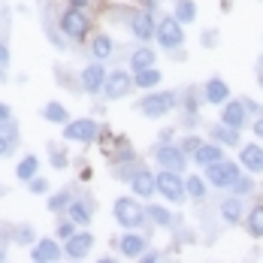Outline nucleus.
Here are the masks:
<instances>
[{"instance_id":"25","label":"nucleus","mask_w":263,"mask_h":263,"mask_svg":"<svg viewBox=\"0 0 263 263\" xmlns=\"http://www.w3.org/2000/svg\"><path fill=\"white\" fill-rule=\"evenodd\" d=\"M155 61H158V52H152V46H139V49L130 54V70L133 73L148 70V67H155Z\"/></svg>"},{"instance_id":"20","label":"nucleus","mask_w":263,"mask_h":263,"mask_svg":"<svg viewBox=\"0 0 263 263\" xmlns=\"http://www.w3.org/2000/svg\"><path fill=\"white\" fill-rule=\"evenodd\" d=\"M209 139H215V142L224 145V148H239V145H242V130H233V127L215 121V124H209Z\"/></svg>"},{"instance_id":"32","label":"nucleus","mask_w":263,"mask_h":263,"mask_svg":"<svg viewBox=\"0 0 263 263\" xmlns=\"http://www.w3.org/2000/svg\"><path fill=\"white\" fill-rule=\"evenodd\" d=\"M36 170H40V158H36V155H27V158L18 160L15 176H18V182H30V179L36 176Z\"/></svg>"},{"instance_id":"23","label":"nucleus","mask_w":263,"mask_h":263,"mask_svg":"<svg viewBox=\"0 0 263 263\" xmlns=\"http://www.w3.org/2000/svg\"><path fill=\"white\" fill-rule=\"evenodd\" d=\"M209 187H212V184L206 182V176H197V173H191V176L184 179L187 200H194V203H206V197H209Z\"/></svg>"},{"instance_id":"1","label":"nucleus","mask_w":263,"mask_h":263,"mask_svg":"<svg viewBox=\"0 0 263 263\" xmlns=\"http://www.w3.org/2000/svg\"><path fill=\"white\" fill-rule=\"evenodd\" d=\"M203 176H206V182H209L212 187L230 191L233 182L242 176V166H239V160L221 158V160H215V163H209V166H203Z\"/></svg>"},{"instance_id":"10","label":"nucleus","mask_w":263,"mask_h":263,"mask_svg":"<svg viewBox=\"0 0 263 263\" xmlns=\"http://www.w3.org/2000/svg\"><path fill=\"white\" fill-rule=\"evenodd\" d=\"M100 133V124L94 118H76L64 124V139L67 142H94Z\"/></svg>"},{"instance_id":"33","label":"nucleus","mask_w":263,"mask_h":263,"mask_svg":"<svg viewBox=\"0 0 263 263\" xmlns=\"http://www.w3.org/2000/svg\"><path fill=\"white\" fill-rule=\"evenodd\" d=\"M73 203V197H70V191H58L54 197H49V212H64L67 206Z\"/></svg>"},{"instance_id":"7","label":"nucleus","mask_w":263,"mask_h":263,"mask_svg":"<svg viewBox=\"0 0 263 263\" xmlns=\"http://www.w3.org/2000/svg\"><path fill=\"white\" fill-rule=\"evenodd\" d=\"M88 30H91V18L82 12L79 6H70V9L61 15V33H64L67 40H85Z\"/></svg>"},{"instance_id":"11","label":"nucleus","mask_w":263,"mask_h":263,"mask_svg":"<svg viewBox=\"0 0 263 263\" xmlns=\"http://www.w3.org/2000/svg\"><path fill=\"white\" fill-rule=\"evenodd\" d=\"M221 124H227V127H233V130H245V127H251V115H248V109L242 100H227V103L221 106V118H218Z\"/></svg>"},{"instance_id":"28","label":"nucleus","mask_w":263,"mask_h":263,"mask_svg":"<svg viewBox=\"0 0 263 263\" xmlns=\"http://www.w3.org/2000/svg\"><path fill=\"white\" fill-rule=\"evenodd\" d=\"M173 15H176L182 25H194V22H197V3H194V0H176V3H173Z\"/></svg>"},{"instance_id":"47","label":"nucleus","mask_w":263,"mask_h":263,"mask_svg":"<svg viewBox=\"0 0 263 263\" xmlns=\"http://www.w3.org/2000/svg\"><path fill=\"white\" fill-rule=\"evenodd\" d=\"M257 85H260V91H263V70H257Z\"/></svg>"},{"instance_id":"13","label":"nucleus","mask_w":263,"mask_h":263,"mask_svg":"<svg viewBox=\"0 0 263 263\" xmlns=\"http://www.w3.org/2000/svg\"><path fill=\"white\" fill-rule=\"evenodd\" d=\"M230 97H233V91H230V85L221 79V76H209V79H206V85H203V103L221 109Z\"/></svg>"},{"instance_id":"36","label":"nucleus","mask_w":263,"mask_h":263,"mask_svg":"<svg viewBox=\"0 0 263 263\" xmlns=\"http://www.w3.org/2000/svg\"><path fill=\"white\" fill-rule=\"evenodd\" d=\"M0 133H3V136H6V139L12 142V145L18 142V127L12 124V118H6V121H0Z\"/></svg>"},{"instance_id":"37","label":"nucleus","mask_w":263,"mask_h":263,"mask_svg":"<svg viewBox=\"0 0 263 263\" xmlns=\"http://www.w3.org/2000/svg\"><path fill=\"white\" fill-rule=\"evenodd\" d=\"M6 70H9V46L6 40H0V82L6 79Z\"/></svg>"},{"instance_id":"16","label":"nucleus","mask_w":263,"mask_h":263,"mask_svg":"<svg viewBox=\"0 0 263 263\" xmlns=\"http://www.w3.org/2000/svg\"><path fill=\"white\" fill-rule=\"evenodd\" d=\"M218 218L227 224V227H236L242 224V218H245V197H224L221 200V206H218Z\"/></svg>"},{"instance_id":"19","label":"nucleus","mask_w":263,"mask_h":263,"mask_svg":"<svg viewBox=\"0 0 263 263\" xmlns=\"http://www.w3.org/2000/svg\"><path fill=\"white\" fill-rule=\"evenodd\" d=\"M30 257L36 263H54L64 257V248L54 242V239H36L33 248H30Z\"/></svg>"},{"instance_id":"49","label":"nucleus","mask_w":263,"mask_h":263,"mask_svg":"<svg viewBox=\"0 0 263 263\" xmlns=\"http://www.w3.org/2000/svg\"><path fill=\"white\" fill-rule=\"evenodd\" d=\"M3 257H6V254H3V248H0V260H3Z\"/></svg>"},{"instance_id":"8","label":"nucleus","mask_w":263,"mask_h":263,"mask_svg":"<svg viewBox=\"0 0 263 263\" xmlns=\"http://www.w3.org/2000/svg\"><path fill=\"white\" fill-rule=\"evenodd\" d=\"M236 160L239 166L251 176H263V142L254 139V142H242L236 148Z\"/></svg>"},{"instance_id":"5","label":"nucleus","mask_w":263,"mask_h":263,"mask_svg":"<svg viewBox=\"0 0 263 263\" xmlns=\"http://www.w3.org/2000/svg\"><path fill=\"white\" fill-rule=\"evenodd\" d=\"M155 160H158L160 170L184 173V170H187V163H191V155L184 152L179 142H158V145H155Z\"/></svg>"},{"instance_id":"35","label":"nucleus","mask_w":263,"mask_h":263,"mask_svg":"<svg viewBox=\"0 0 263 263\" xmlns=\"http://www.w3.org/2000/svg\"><path fill=\"white\" fill-rule=\"evenodd\" d=\"M221 43V33H218V27H209V30H203V36H200V46H206V49H215Z\"/></svg>"},{"instance_id":"27","label":"nucleus","mask_w":263,"mask_h":263,"mask_svg":"<svg viewBox=\"0 0 263 263\" xmlns=\"http://www.w3.org/2000/svg\"><path fill=\"white\" fill-rule=\"evenodd\" d=\"M145 218L152 221V224H158V227H173V212L166 209V206H160V203H148L145 206Z\"/></svg>"},{"instance_id":"22","label":"nucleus","mask_w":263,"mask_h":263,"mask_svg":"<svg viewBox=\"0 0 263 263\" xmlns=\"http://www.w3.org/2000/svg\"><path fill=\"white\" fill-rule=\"evenodd\" d=\"M91 212H94V203L88 197H76L70 206H67V218L76 221V227H88L91 224Z\"/></svg>"},{"instance_id":"21","label":"nucleus","mask_w":263,"mask_h":263,"mask_svg":"<svg viewBox=\"0 0 263 263\" xmlns=\"http://www.w3.org/2000/svg\"><path fill=\"white\" fill-rule=\"evenodd\" d=\"M227 158V148L224 145H218L215 139H209V142H203L194 155H191V160L197 163V166H209V163H215V160Z\"/></svg>"},{"instance_id":"50","label":"nucleus","mask_w":263,"mask_h":263,"mask_svg":"<svg viewBox=\"0 0 263 263\" xmlns=\"http://www.w3.org/2000/svg\"><path fill=\"white\" fill-rule=\"evenodd\" d=\"M260 194H263V182H260Z\"/></svg>"},{"instance_id":"3","label":"nucleus","mask_w":263,"mask_h":263,"mask_svg":"<svg viewBox=\"0 0 263 263\" xmlns=\"http://www.w3.org/2000/svg\"><path fill=\"white\" fill-rule=\"evenodd\" d=\"M155 40L163 52H179L184 46V25L176 18V15H163L158 22V30H155Z\"/></svg>"},{"instance_id":"4","label":"nucleus","mask_w":263,"mask_h":263,"mask_svg":"<svg viewBox=\"0 0 263 263\" xmlns=\"http://www.w3.org/2000/svg\"><path fill=\"white\" fill-rule=\"evenodd\" d=\"M112 215L115 221L124 227V230H139L148 218H145V206H139L133 197H118L115 206H112Z\"/></svg>"},{"instance_id":"44","label":"nucleus","mask_w":263,"mask_h":263,"mask_svg":"<svg viewBox=\"0 0 263 263\" xmlns=\"http://www.w3.org/2000/svg\"><path fill=\"white\" fill-rule=\"evenodd\" d=\"M9 152H12V142H9V139H6V136L0 133V158H6Z\"/></svg>"},{"instance_id":"42","label":"nucleus","mask_w":263,"mask_h":263,"mask_svg":"<svg viewBox=\"0 0 263 263\" xmlns=\"http://www.w3.org/2000/svg\"><path fill=\"white\" fill-rule=\"evenodd\" d=\"M251 133H254V139L263 142V112L257 115V118H251Z\"/></svg>"},{"instance_id":"39","label":"nucleus","mask_w":263,"mask_h":263,"mask_svg":"<svg viewBox=\"0 0 263 263\" xmlns=\"http://www.w3.org/2000/svg\"><path fill=\"white\" fill-rule=\"evenodd\" d=\"M49 158H52V163L58 166V170H64V166H67V155H64L58 145H52V148H49Z\"/></svg>"},{"instance_id":"43","label":"nucleus","mask_w":263,"mask_h":263,"mask_svg":"<svg viewBox=\"0 0 263 263\" xmlns=\"http://www.w3.org/2000/svg\"><path fill=\"white\" fill-rule=\"evenodd\" d=\"M15 239H18V242H25V245H30V242H36V239H33V230H30V227H18V233H15Z\"/></svg>"},{"instance_id":"14","label":"nucleus","mask_w":263,"mask_h":263,"mask_svg":"<svg viewBox=\"0 0 263 263\" xmlns=\"http://www.w3.org/2000/svg\"><path fill=\"white\" fill-rule=\"evenodd\" d=\"M130 191L133 197H145V200L155 197L158 194V173H152L148 166H139L130 179Z\"/></svg>"},{"instance_id":"18","label":"nucleus","mask_w":263,"mask_h":263,"mask_svg":"<svg viewBox=\"0 0 263 263\" xmlns=\"http://www.w3.org/2000/svg\"><path fill=\"white\" fill-rule=\"evenodd\" d=\"M118 251L124 257H130V260H139L148 251V239L142 236V233H136V230H127L124 236L118 239Z\"/></svg>"},{"instance_id":"38","label":"nucleus","mask_w":263,"mask_h":263,"mask_svg":"<svg viewBox=\"0 0 263 263\" xmlns=\"http://www.w3.org/2000/svg\"><path fill=\"white\" fill-rule=\"evenodd\" d=\"M73 233H76V221H70V218H67V221H61V224H58V239H70Z\"/></svg>"},{"instance_id":"48","label":"nucleus","mask_w":263,"mask_h":263,"mask_svg":"<svg viewBox=\"0 0 263 263\" xmlns=\"http://www.w3.org/2000/svg\"><path fill=\"white\" fill-rule=\"evenodd\" d=\"M257 70H263V54L257 58Z\"/></svg>"},{"instance_id":"40","label":"nucleus","mask_w":263,"mask_h":263,"mask_svg":"<svg viewBox=\"0 0 263 263\" xmlns=\"http://www.w3.org/2000/svg\"><path fill=\"white\" fill-rule=\"evenodd\" d=\"M242 103H245V109H248V115H251V118H257V115L263 112V106L257 103V100H251V97H242Z\"/></svg>"},{"instance_id":"46","label":"nucleus","mask_w":263,"mask_h":263,"mask_svg":"<svg viewBox=\"0 0 263 263\" xmlns=\"http://www.w3.org/2000/svg\"><path fill=\"white\" fill-rule=\"evenodd\" d=\"M70 6H79V9H85V6H88V0H70Z\"/></svg>"},{"instance_id":"29","label":"nucleus","mask_w":263,"mask_h":263,"mask_svg":"<svg viewBox=\"0 0 263 263\" xmlns=\"http://www.w3.org/2000/svg\"><path fill=\"white\" fill-rule=\"evenodd\" d=\"M43 118H46L49 124H67V121H70V112L58 103V100H49V103L43 106Z\"/></svg>"},{"instance_id":"15","label":"nucleus","mask_w":263,"mask_h":263,"mask_svg":"<svg viewBox=\"0 0 263 263\" xmlns=\"http://www.w3.org/2000/svg\"><path fill=\"white\" fill-rule=\"evenodd\" d=\"M106 76H109V70L103 67V61H94V64H88L85 70H82V88L88 91V94H100L103 91V85H106Z\"/></svg>"},{"instance_id":"45","label":"nucleus","mask_w":263,"mask_h":263,"mask_svg":"<svg viewBox=\"0 0 263 263\" xmlns=\"http://www.w3.org/2000/svg\"><path fill=\"white\" fill-rule=\"evenodd\" d=\"M6 118H9V106L0 103V121H6Z\"/></svg>"},{"instance_id":"9","label":"nucleus","mask_w":263,"mask_h":263,"mask_svg":"<svg viewBox=\"0 0 263 263\" xmlns=\"http://www.w3.org/2000/svg\"><path fill=\"white\" fill-rule=\"evenodd\" d=\"M133 88H136V82H133V70H112V73L106 76L103 94H106V100H121V97L130 94Z\"/></svg>"},{"instance_id":"12","label":"nucleus","mask_w":263,"mask_h":263,"mask_svg":"<svg viewBox=\"0 0 263 263\" xmlns=\"http://www.w3.org/2000/svg\"><path fill=\"white\" fill-rule=\"evenodd\" d=\"M155 30H158V22H155V15H152V9H136L130 12V33L139 40V43H152L155 40Z\"/></svg>"},{"instance_id":"34","label":"nucleus","mask_w":263,"mask_h":263,"mask_svg":"<svg viewBox=\"0 0 263 263\" xmlns=\"http://www.w3.org/2000/svg\"><path fill=\"white\" fill-rule=\"evenodd\" d=\"M179 145H182L187 155H194V152L203 145V136H200V133H187V136H182V139H179Z\"/></svg>"},{"instance_id":"6","label":"nucleus","mask_w":263,"mask_h":263,"mask_svg":"<svg viewBox=\"0 0 263 263\" xmlns=\"http://www.w3.org/2000/svg\"><path fill=\"white\" fill-rule=\"evenodd\" d=\"M158 194L173 203V206H182L187 200V191H184V179L182 173H173V170H160L158 173Z\"/></svg>"},{"instance_id":"2","label":"nucleus","mask_w":263,"mask_h":263,"mask_svg":"<svg viewBox=\"0 0 263 263\" xmlns=\"http://www.w3.org/2000/svg\"><path fill=\"white\" fill-rule=\"evenodd\" d=\"M179 106V94L176 91H148L139 103H136V109L145 115V118H163V115H170L173 109Z\"/></svg>"},{"instance_id":"41","label":"nucleus","mask_w":263,"mask_h":263,"mask_svg":"<svg viewBox=\"0 0 263 263\" xmlns=\"http://www.w3.org/2000/svg\"><path fill=\"white\" fill-rule=\"evenodd\" d=\"M27 184H30V191H33V194H46V191H49V182H46V179H36V176H33Z\"/></svg>"},{"instance_id":"24","label":"nucleus","mask_w":263,"mask_h":263,"mask_svg":"<svg viewBox=\"0 0 263 263\" xmlns=\"http://www.w3.org/2000/svg\"><path fill=\"white\" fill-rule=\"evenodd\" d=\"M242 224H245V233H248L251 239H263V200L254 203L251 209L245 212Z\"/></svg>"},{"instance_id":"31","label":"nucleus","mask_w":263,"mask_h":263,"mask_svg":"<svg viewBox=\"0 0 263 263\" xmlns=\"http://www.w3.org/2000/svg\"><path fill=\"white\" fill-rule=\"evenodd\" d=\"M112 36L109 33H97L94 40H91V54H94V61H106L109 54H112Z\"/></svg>"},{"instance_id":"17","label":"nucleus","mask_w":263,"mask_h":263,"mask_svg":"<svg viewBox=\"0 0 263 263\" xmlns=\"http://www.w3.org/2000/svg\"><path fill=\"white\" fill-rule=\"evenodd\" d=\"M91 245H94V236L88 230H79V233H73L70 239H64V257L82 260V257L91 254Z\"/></svg>"},{"instance_id":"26","label":"nucleus","mask_w":263,"mask_h":263,"mask_svg":"<svg viewBox=\"0 0 263 263\" xmlns=\"http://www.w3.org/2000/svg\"><path fill=\"white\" fill-rule=\"evenodd\" d=\"M133 82H136V88H142V91H152V88H158L160 82H163V73H160L158 67H148V70H139V73H133Z\"/></svg>"},{"instance_id":"30","label":"nucleus","mask_w":263,"mask_h":263,"mask_svg":"<svg viewBox=\"0 0 263 263\" xmlns=\"http://www.w3.org/2000/svg\"><path fill=\"white\" fill-rule=\"evenodd\" d=\"M257 187H260V184H257V176H251V173H245V170H242V176L233 182V187H230V191H233L236 197H251Z\"/></svg>"}]
</instances>
